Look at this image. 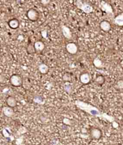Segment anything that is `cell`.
Wrapping results in <instances>:
<instances>
[{
	"label": "cell",
	"mask_w": 123,
	"mask_h": 145,
	"mask_svg": "<svg viewBox=\"0 0 123 145\" xmlns=\"http://www.w3.org/2000/svg\"><path fill=\"white\" fill-rule=\"evenodd\" d=\"M75 104L79 109L90 114L91 116L101 118L107 120L111 123L115 121V118L113 116H109L106 113L101 112L98 108L94 106L93 105L88 103V102H84V101H80V100H76L75 102Z\"/></svg>",
	"instance_id": "obj_1"
},
{
	"label": "cell",
	"mask_w": 123,
	"mask_h": 145,
	"mask_svg": "<svg viewBox=\"0 0 123 145\" xmlns=\"http://www.w3.org/2000/svg\"><path fill=\"white\" fill-rule=\"evenodd\" d=\"M76 5L78 9L81 10L85 13H91L93 11V7L92 5L87 2L83 1L82 0H76Z\"/></svg>",
	"instance_id": "obj_2"
},
{
	"label": "cell",
	"mask_w": 123,
	"mask_h": 145,
	"mask_svg": "<svg viewBox=\"0 0 123 145\" xmlns=\"http://www.w3.org/2000/svg\"><path fill=\"white\" fill-rule=\"evenodd\" d=\"M10 83L13 86L20 87L22 85L23 80H22V77L19 75L14 74V75H11V76L10 77Z\"/></svg>",
	"instance_id": "obj_3"
},
{
	"label": "cell",
	"mask_w": 123,
	"mask_h": 145,
	"mask_svg": "<svg viewBox=\"0 0 123 145\" xmlns=\"http://www.w3.org/2000/svg\"><path fill=\"white\" fill-rule=\"evenodd\" d=\"M27 16L29 20L32 22H35V21H37L39 18V13L36 9H31L27 11Z\"/></svg>",
	"instance_id": "obj_4"
},
{
	"label": "cell",
	"mask_w": 123,
	"mask_h": 145,
	"mask_svg": "<svg viewBox=\"0 0 123 145\" xmlns=\"http://www.w3.org/2000/svg\"><path fill=\"white\" fill-rule=\"evenodd\" d=\"M65 49L67 52L70 55H75L78 52V47L75 43H69L65 46Z\"/></svg>",
	"instance_id": "obj_5"
},
{
	"label": "cell",
	"mask_w": 123,
	"mask_h": 145,
	"mask_svg": "<svg viewBox=\"0 0 123 145\" xmlns=\"http://www.w3.org/2000/svg\"><path fill=\"white\" fill-rule=\"evenodd\" d=\"M90 135L91 137L95 140H99L102 135V132L101 129L98 128H92L90 131Z\"/></svg>",
	"instance_id": "obj_6"
},
{
	"label": "cell",
	"mask_w": 123,
	"mask_h": 145,
	"mask_svg": "<svg viewBox=\"0 0 123 145\" xmlns=\"http://www.w3.org/2000/svg\"><path fill=\"white\" fill-rule=\"evenodd\" d=\"M2 111H3V114L7 118H11L15 114V111L13 110V107H10V106H4L2 108Z\"/></svg>",
	"instance_id": "obj_7"
},
{
	"label": "cell",
	"mask_w": 123,
	"mask_h": 145,
	"mask_svg": "<svg viewBox=\"0 0 123 145\" xmlns=\"http://www.w3.org/2000/svg\"><path fill=\"white\" fill-rule=\"evenodd\" d=\"M61 30H62V33H63V35H64V37L65 38H67V39H70L72 37V35H71V32L70 30V28L68 27L65 25H63L61 27Z\"/></svg>",
	"instance_id": "obj_8"
},
{
	"label": "cell",
	"mask_w": 123,
	"mask_h": 145,
	"mask_svg": "<svg viewBox=\"0 0 123 145\" xmlns=\"http://www.w3.org/2000/svg\"><path fill=\"white\" fill-rule=\"evenodd\" d=\"M79 79L82 84L86 85L88 84L91 81V77L88 73H84L80 75Z\"/></svg>",
	"instance_id": "obj_9"
},
{
	"label": "cell",
	"mask_w": 123,
	"mask_h": 145,
	"mask_svg": "<svg viewBox=\"0 0 123 145\" xmlns=\"http://www.w3.org/2000/svg\"><path fill=\"white\" fill-rule=\"evenodd\" d=\"M100 6H101V9L106 13L113 14V9H112V6L109 5L108 3L102 1L100 4Z\"/></svg>",
	"instance_id": "obj_10"
},
{
	"label": "cell",
	"mask_w": 123,
	"mask_h": 145,
	"mask_svg": "<svg viewBox=\"0 0 123 145\" xmlns=\"http://www.w3.org/2000/svg\"><path fill=\"white\" fill-rule=\"evenodd\" d=\"M100 28L104 32H109L111 29V25L108 21H103L100 23Z\"/></svg>",
	"instance_id": "obj_11"
},
{
	"label": "cell",
	"mask_w": 123,
	"mask_h": 145,
	"mask_svg": "<svg viewBox=\"0 0 123 145\" xmlns=\"http://www.w3.org/2000/svg\"><path fill=\"white\" fill-rule=\"evenodd\" d=\"M34 46L35 49L37 52H42L45 48V44L41 40H38L35 42Z\"/></svg>",
	"instance_id": "obj_12"
},
{
	"label": "cell",
	"mask_w": 123,
	"mask_h": 145,
	"mask_svg": "<svg viewBox=\"0 0 123 145\" xmlns=\"http://www.w3.org/2000/svg\"><path fill=\"white\" fill-rule=\"evenodd\" d=\"M5 101H6L7 105L10 106V107L14 108V107H16V106H17V100H16V99L14 97H7Z\"/></svg>",
	"instance_id": "obj_13"
},
{
	"label": "cell",
	"mask_w": 123,
	"mask_h": 145,
	"mask_svg": "<svg viewBox=\"0 0 123 145\" xmlns=\"http://www.w3.org/2000/svg\"><path fill=\"white\" fill-rule=\"evenodd\" d=\"M38 70L39 72L42 75H46L49 72V67L47 64L44 63H42L38 65Z\"/></svg>",
	"instance_id": "obj_14"
},
{
	"label": "cell",
	"mask_w": 123,
	"mask_h": 145,
	"mask_svg": "<svg viewBox=\"0 0 123 145\" xmlns=\"http://www.w3.org/2000/svg\"><path fill=\"white\" fill-rule=\"evenodd\" d=\"M8 25H9V27L11 29H17L19 27L20 22L17 19H12L10 20L8 22Z\"/></svg>",
	"instance_id": "obj_15"
},
{
	"label": "cell",
	"mask_w": 123,
	"mask_h": 145,
	"mask_svg": "<svg viewBox=\"0 0 123 145\" xmlns=\"http://www.w3.org/2000/svg\"><path fill=\"white\" fill-rule=\"evenodd\" d=\"M113 23L119 27L123 26V13L119 14L115 17L113 20Z\"/></svg>",
	"instance_id": "obj_16"
},
{
	"label": "cell",
	"mask_w": 123,
	"mask_h": 145,
	"mask_svg": "<svg viewBox=\"0 0 123 145\" xmlns=\"http://www.w3.org/2000/svg\"><path fill=\"white\" fill-rule=\"evenodd\" d=\"M64 90L68 94H71L73 91V85L69 82H66L64 84Z\"/></svg>",
	"instance_id": "obj_17"
},
{
	"label": "cell",
	"mask_w": 123,
	"mask_h": 145,
	"mask_svg": "<svg viewBox=\"0 0 123 145\" xmlns=\"http://www.w3.org/2000/svg\"><path fill=\"white\" fill-rule=\"evenodd\" d=\"M33 101L35 103L39 105H43L45 103V101H44V99L43 98V97L39 95H35L33 98Z\"/></svg>",
	"instance_id": "obj_18"
},
{
	"label": "cell",
	"mask_w": 123,
	"mask_h": 145,
	"mask_svg": "<svg viewBox=\"0 0 123 145\" xmlns=\"http://www.w3.org/2000/svg\"><path fill=\"white\" fill-rule=\"evenodd\" d=\"M94 82L95 83H96L97 85H98L102 86V85L104 84V83H105V79L103 76L100 75V76H98L97 77H96Z\"/></svg>",
	"instance_id": "obj_19"
},
{
	"label": "cell",
	"mask_w": 123,
	"mask_h": 145,
	"mask_svg": "<svg viewBox=\"0 0 123 145\" xmlns=\"http://www.w3.org/2000/svg\"><path fill=\"white\" fill-rule=\"evenodd\" d=\"M93 64L96 68H100L102 67L103 66V62L101 59L98 58H96L93 60Z\"/></svg>",
	"instance_id": "obj_20"
},
{
	"label": "cell",
	"mask_w": 123,
	"mask_h": 145,
	"mask_svg": "<svg viewBox=\"0 0 123 145\" xmlns=\"http://www.w3.org/2000/svg\"><path fill=\"white\" fill-rule=\"evenodd\" d=\"M27 51L28 54H33L35 53H37L36 49H35L34 46L32 44H29L27 48Z\"/></svg>",
	"instance_id": "obj_21"
},
{
	"label": "cell",
	"mask_w": 123,
	"mask_h": 145,
	"mask_svg": "<svg viewBox=\"0 0 123 145\" xmlns=\"http://www.w3.org/2000/svg\"><path fill=\"white\" fill-rule=\"evenodd\" d=\"M116 87L118 89H122L123 88V80H119L117 82V85H116Z\"/></svg>",
	"instance_id": "obj_22"
},
{
	"label": "cell",
	"mask_w": 123,
	"mask_h": 145,
	"mask_svg": "<svg viewBox=\"0 0 123 145\" xmlns=\"http://www.w3.org/2000/svg\"><path fill=\"white\" fill-rule=\"evenodd\" d=\"M40 3L42 5H47L51 3V0H40Z\"/></svg>",
	"instance_id": "obj_23"
},
{
	"label": "cell",
	"mask_w": 123,
	"mask_h": 145,
	"mask_svg": "<svg viewBox=\"0 0 123 145\" xmlns=\"http://www.w3.org/2000/svg\"><path fill=\"white\" fill-rule=\"evenodd\" d=\"M42 37L44 38H48V32L46 30H43L41 32Z\"/></svg>",
	"instance_id": "obj_24"
},
{
	"label": "cell",
	"mask_w": 123,
	"mask_h": 145,
	"mask_svg": "<svg viewBox=\"0 0 123 145\" xmlns=\"http://www.w3.org/2000/svg\"><path fill=\"white\" fill-rule=\"evenodd\" d=\"M16 2H17V4H23L25 2V0H16Z\"/></svg>",
	"instance_id": "obj_25"
}]
</instances>
